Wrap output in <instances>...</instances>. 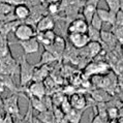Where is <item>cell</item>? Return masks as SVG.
Masks as SVG:
<instances>
[{
	"mask_svg": "<svg viewBox=\"0 0 123 123\" xmlns=\"http://www.w3.org/2000/svg\"><path fill=\"white\" fill-rule=\"evenodd\" d=\"M56 37V33L54 30H48V31H43V32H36L35 38L38 40V43H42L43 46H49L53 43L54 39Z\"/></svg>",
	"mask_w": 123,
	"mask_h": 123,
	"instance_id": "5bb4252c",
	"label": "cell"
},
{
	"mask_svg": "<svg viewBox=\"0 0 123 123\" xmlns=\"http://www.w3.org/2000/svg\"><path fill=\"white\" fill-rule=\"evenodd\" d=\"M116 26H122L123 27V12L119 11L116 12V20H115V24Z\"/></svg>",
	"mask_w": 123,
	"mask_h": 123,
	"instance_id": "836d02e7",
	"label": "cell"
},
{
	"mask_svg": "<svg viewBox=\"0 0 123 123\" xmlns=\"http://www.w3.org/2000/svg\"><path fill=\"white\" fill-rule=\"evenodd\" d=\"M3 108L5 112L12 116H17L20 118V108H19V95L12 93L3 99Z\"/></svg>",
	"mask_w": 123,
	"mask_h": 123,
	"instance_id": "5b68a950",
	"label": "cell"
},
{
	"mask_svg": "<svg viewBox=\"0 0 123 123\" xmlns=\"http://www.w3.org/2000/svg\"><path fill=\"white\" fill-rule=\"evenodd\" d=\"M91 97L96 102H108L110 99H112L111 94L108 91L104 89H99V88H97L96 90L91 92Z\"/></svg>",
	"mask_w": 123,
	"mask_h": 123,
	"instance_id": "d6986e66",
	"label": "cell"
},
{
	"mask_svg": "<svg viewBox=\"0 0 123 123\" xmlns=\"http://www.w3.org/2000/svg\"><path fill=\"white\" fill-rule=\"evenodd\" d=\"M110 31L114 34V36L116 37V39L118 40V43H120L122 45L123 43V27L112 25V28H111Z\"/></svg>",
	"mask_w": 123,
	"mask_h": 123,
	"instance_id": "484cf974",
	"label": "cell"
},
{
	"mask_svg": "<svg viewBox=\"0 0 123 123\" xmlns=\"http://www.w3.org/2000/svg\"><path fill=\"white\" fill-rule=\"evenodd\" d=\"M121 91H122V94H123V87H121Z\"/></svg>",
	"mask_w": 123,
	"mask_h": 123,
	"instance_id": "f6af8a7d",
	"label": "cell"
},
{
	"mask_svg": "<svg viewBox=\"0 0 123 123\" xmlns=\"http://www.w3.org/2000/svg\"><path fill=\"white\" fill-rule=\"evenodd\" d=\"M118 123H123V117H119L118 118Z\"/></svg>",
	"mask_w": 123,
	"mask_h": 123,
	"instance_id": "7bdbcfd3",
	"label": "cell"
},
{
	"mask_svg": "<svg viewBox=\"0 0 123 123\" xmlns=\"http://www.w3.org/2000/svg\"><path fill=\"white\" fill-rule=\"evenodd\" d=\"M83 49H84V54L87 56V58H94L101 52L102 48H101V43H99L90 42Z\"/></svg>",
	"mask_w": 123,
	"mask_h": 123,
	"instance_id": "ac0fdd59",
	"label": "cell"
},
{
	"mask_svg": "<svg viewBox=\"0 0 123 123\" xmlns=\"http://www.w3.org/2000/svg\"><path fill=\"white\" fill-rule=\"evenodd\" d=\"M43 47H45L46 50L52 53L57 58V60L61 61V59L64 56V51H65V48H66V42L62 36L56 35L53 43H51L49 46H43Z\"/></svg>",
	"mask_w": 123,
	"mask_h": 123,
	"instance_id": "3957f363",
	"label": "cell"
},
{
	"mask_svg": "<svg viewBox=\"0 0 123 123\" xmlns=\"http://www.w3.org/2000/svg\"><path fill=\"white\" fill-rule=\"evenodd\" d=\"M100 0H86L82 7V16L86 20V22L89 24L92 17L94 16V13L96 12L97 9V4Z\"/></svg>",
	"mask_w": 123,
	"mask_h": 123,
	"instance_id": "9c48e42d",
	"label": "cell"
},
{
	"mask_svg": "<svg viewBox=\"0 0 123 123\" xmlns=\"http://www.w3.org/2000/svg\"><path fill=\"white\" fill-rule=\"evenodd\" d=\"M84 110H78L73 108L71 110L65 114V120L68 123H80Z\"/></svg>",
	"mask_w": 123,
	"mask_h": 123,
	"instance_id": "44dd1931",
	"label": "cell"
},
{
	"mask_svg": "<svg viewBox=\"0 0 123 123\" xmlns=\"http://www.w3.org/2000/svg\"><path fill=\"white\" fill-rule=\"evenodd\" d=\"M68 42L76 49H83L90 43L87 33H68Z\"/></svg>",
	"mask_w": 123,
	"mask_h": 123,
	"instance_id": "52a82bcc",
	"label": "cell"
},
{
	"mask_svg": "<svg viewBox=\"0 0 123 123\" xmlns=\"http://www.w3.org/2000/svg\"><path fill=\"white\" fill-rule=\"evenodd\" d=\"M96 13L98 17L101 19L104 23H107L109 25H114L115 20H116V12H112L111 9H105V8H98L96 9Z\"/></svg>",
	"mask_w": 123,
	"mask_h": 123,
	"instance_id": "9a60e30c",
	"label": "cell"
},
{
	"mask_svg": "<svg viewBox=\"0 0 123 123\" xmlns=\"http://www.w3.org/2000/svg\"><path fill=\"white\" fill-rule=\"evenodd\" d=\"M1 2H6V3H9L12 5H18V4H22V3H25L26 0H3Z\"/></svg>",
	"mask_w": 123,
	"mask_h": 123,
	"instance_id": "d590c367",
	"label": "cell"
},
{
	"mask_svg": "<svg viewBox=\"0 0 123 123\" xmlns=\"http://www.w3.org/2000/svg\"><path fill=\"white\" fill-rule=\"evenodd\" d=\"M55 61H58L57 58L53 55L51 52H49L48 50H45L40 56V59L38 61V63L35 64V67L38 66H43V65H49V64L55 62Z\"/></svg>",
	"mask_w": 123,
	"mask_h": 123,
	"instance_id": "7402d4cb",
	"label": "cell"
},
{
	"mask_svg": "<svg viewBox=\"0 0 123 123\" xmlns=\"http://www.w3.org/2000/svg\"><path fill=\"white\" fill-rule=\"evenodd\" d=\"M69 101L71 104V107L78 109V110H85L87 107V99L85 98V96H83L80 93L74 92V94H71Z\"/></svg>",
	"mask_w": 123,
	"mask_h": 123,
	"instance_id": "e0dca14e",
	"label": "cell"
},
{
	"mask_svg": "<svg viewBox=\"0 0 123 123\" xmlns=\"http://www.w3.org/2000/svg\"><path fill=\"white\" fill-rule=\"evenodd\" d=\"M108 5V8L112 12H117L120 9V0H105Z\"/></svg>",
	"mask_w": 123,
	"mask_h": 123,
	"instance_id": "f1b7e54d",
	"label": "cell"
},
{
	"mask_svg": "<svg viewBox=\"0 0 123 123\" xmlns=\"http://www.w3.org/2000/svg\"><path fill=\"white\" fill-rule=\"evenodd\" d=\"M47 12H48V15H51L53 17L56 16L60 12V4L59 3H48Z\"/></svg>",
	"mask_w": 123,
	"mask_h": 123,
	"instance_id": "83f0119b",
	"label": "cell"
},
{
	"mask_svg": "<svg viewBox=\"0 0 123 123\" xmlns=\"http://www.w3.org/2000/svg\"><path fill=\"white\" fill-rule=\"evenodd\" d=\"M117 81H118V85L120 87H123V71L119 74V76L117 77Z\"/></svg>",
	"mask_w": 123,
	"mask_h": 123,
	"instance_id": "74e56055",
	"label": "cell"
},
{
	"mask_svg": "<svg viewBox=\"0 0 123 123\" xmlns=\"http://www.w3.org/2000/svg\"><path fill=\"white\" fill-rule=\"evenodd\" d=\"M13 7L15 6L9 4V3L6 2H0V12L4 13V15H8L13 12Z\"/></svg>",
	"mask_w": 123,
	"mask_h": 123,
	"instance_id": "4dcf8cb0",
	"label": "cell"
},
{
	"mask_svg": "<svg viewBox=\"0 0 123 123\" xmlns=\"http://www.w3.org/2000/svg\"><path fill=\"white\" fill-rule=\"evenodd\" d=\"M0 107H3V99L1 98V96H0Z\"/></svg>",
	"mask_w": 123,
	"mask_h": 123,
	"instance_id": "ee69618b",
	"label": "cell"
},
{
	"mask_svg": "<svg viewBox=\"0 0 123 123\" xmlns=\"http://www.w3.org/2000/svg\"><path fill=\"white\" fill-rule=\"evenodd\" d=\"M32 123H43L42 120H39L37 117H34V118H32Z\"/></svg>",
	"mask_w": 123,
	"mask_h": 123,
	"instance_id": "ab89813d",
	"label": "cell"
},
{
	"mask_svg": "<svg viewBox=\"0 0 123 123\" xmlns=\"http://www.w3.org/2000/svg\"><path fill=\"white\" fill-rule=\"evenodd\" d=\"M100 37H101V45L105 46L110 49H114L118 46V40L116 39L111 31H105V30H101L100 31Z\"/></svg>",
	"mask_w": 123,
	"mask_h": 123,
	"instance_id": "4fadbf2b",
	"label": "cell"
},
{
	"mask_svg": "<svg viewBox=\"0 0 123 123\" xmlns=\"http://www.w3.org/2000/svg\"><path fill=\"white\" fill-rule=\"evenodd\" d=\"M101 31V30H100ZM100 31L97 29L93 28L92 26H88V30H87V35L89 36L90 42H96L101 43V37H100Z\"/></svg>",
	"mask_w": 123,
	"mask_h": 123,
	"instance_id": "d4e9b609",
	"label": "cell"
},
{
	"mask_svg": "<svg viewBox=\"0 0 123 123\" xmlns=\"http://www.w3.org/2000/svg\"><path fill=\"white\" fill-rule=\"evenodd\" d=\"M27 93L30 97H37L42 98L47 94V89L43 84V82H32L31 84L27 87Z\"/></svg>",
	"mask_w": 123,
	"mask_h": 123,
	"instance_id": "30bf717a",
	"label": "cell"
},
{
	"mask_svg": "<svg viewBox=\"0 0 123 123\" xmlns=\"http://www.w3.org/2000/svg\"><path fill=\"white\" fill-rule=\"evenodd\" d=\"M89 24L83 18V16L74 19L67 25V33H87Z\"/></svg>",
	"mask_w": 123,
	"mask_h": 123,
	"instance_id": "8992f818",
	"label": "cell"
},
{
	"mask_svg": "<svg viewBox=\"0 0 123 123\" xmlns=\"http://www.w3.org/2000/svg\"><path fill=\"white\" fill-rule=\"evenodd\" d=\"M102 24H104V22L101 21V19L98 17V15L96 12L94 13V16L92 17V19H91V21L89 23V25L92 26L93 28L95 29H97V30H102Z\"/></svg>",
	"mask_w": 123,
	"mask_h": 123,
	"instance_id": "4316f807",
	"label": "cell"
},
{
	"mask_svg": "<svg viewBox=\"0 0 123 123\" xmlns=\"http://www.w3.org/2000/svg\"><path fill=\"white\" fill-rule=\"evenodd\" d=\"M13 33H15V36L18 40H27L35 37L36 30L33 28V26L29 25L25 22H22L13 30Z\"/></svg>",
	"mask_w": 123,
	"mask_h": 123,
	"instance_id": "277c9868",
	"label": "cell"
},
{
	"mask_svg": "<svg viewBox=\"0 0 123 123\" xmlns=\"http://www.w3.org/2000/svg\"><path fill=\"white\" fill-rule=\"evenodd\" d=\"M49 74H50V69H49V66L48 65H43V66L35 67L32 81H34V82H43V80H45L46 78L49 77Z\"/></svg>",
	"mask_w": 123,
	"mask_h": 123,
	"instance_id": "ffe728a7",
	"label": "cell"
},
{
	"mask_svg": "<svg viewBox=\"0 0 123 123\" xmlns=\"http://www.w3.org/2000/svg\"><path fill=\"white\" fill-rule=\"evenodd\" d=\"M36 117L38 118L39 120H42L43 123H56L53 110H46L43 112H40Z\"/></svg>",
	"mask_w": 123,
	"mask_h": 123,
	"instance_id": "603a6c76",
	"label": "cell"
},
{
	"mask_svg": "<svg viewBox=\"0 0 123 123\" xmlns=\"http://www.w3.org/2000/svg\"><path fill=\"white\" fill-rule=\"evenodd\" d=\"M81 1H86V0H81Z\"/></svg>",
	"mask_w": 123,
	"mask_h": 123,
	"instance_id": "bcb514c9",
	"label": "cell"
},
{
	"mask_svg": "<svg viewBox=\"0 0 123 123\" xmlns=\"http://www.w3.org/2000/svg\"><path fill=\"white\" fill-rule=\"evenodd\" d=\"M20 73V62L12 57V52H9L4 57H0V74L15 76Z\"/></svg>",
	"mask_w": 123,
	"mask_h": 123,
	"instance_id": "6da1fadb",
	"label": "cell"
},
{
	"mask_svg": "<svg viewBox=\"0 0 123 123\" xmlns=\"http://www.w3.org/2000/svg\"><path fill=\"white\" fill-rule=\"evenodd\" d=\"M109 69L108 63L102 62H92L90 64L85 67V74L87 76H94V74H104L105 73H107Z\"/></svg>",
	"mask_w": 123,
	"mask_h": 123,
	"instance_id": "8fae6325",
	"label": "cell"
},
{
	"mask_svg": "<svg viewBox=\"0 0 123 123\" xmlns=\"http://www.w3.org/2000/svg\"><path fill=\"white\" fill-rule=\"evenodd\" d=\"M65 99V96L62 93H55V95L52 97L53 105L54 107H60V105L62 104V101Z\"/></svg>",
	"mask_w": 123,
	"mask_h": 123,
	"instance_id": "1f68e13d",
	"label": "cell"
},
{
	"mask_svg": "<svg viewBox=\"0 0 123 123\" xmlns=\"http://www.w3.org/2000/svg\"><path fill=\"white\" fill-rule=\"evenodd\" d=\"M55 28V19L51 15L43 16L42 19L36 24V32H43L48 31V30H53Z\"/></svg>",
	"mask_w": 123,
	"mask_h": 123,
	"instance_id": "7c38bea8",
	"label": "cell"
},
{
	"mask_svg": "<svg viewBox=\"0 0 123 123\" xmlns=\"http://www.w3.org/2000/svg\"><path fill=\"white\" fill-rule=\"evenodd\" d=\"M5 88H6V87L4 86V84H3L2 82H0V94L3 93V92L5 91Z\"/></svg>",
	"mask_w": 123,
	"mask_h": 123,
	"instance_id": "f35d334b",
	"label": "cell"
},
{
	"mask_svg": "<svg viewBox=\"0 0 123 123\" xmlns=\"http://www.w3.org/2000/svg\"><path fill=\"white\" fill-rule=\"evenodd\" d=\"M108 118L110 119H118L119 118V109L116 107H107Z\"/></svg>",
	"mask_w": 123,
	"mask_h": 123,
	"instance_id": "f546056e",
	"label": "cell"
},
{
	"mask_svg": "<svg viewBox=\"0 0 123 123\" xmlns=\"http://www.w3.org/2000/svg\"><path fill=\"white\" fill-rule=\"evenodd\" d=\"M12 12L17 20H19V21H25L30 15V8L25 3H22V4L15 5Z\"/></svg>",
	"mask_w": 123,
	"mask_h": 123,
	"instance_id": "2e32d148",
	"label": "cell"
},
{
	"mask_svg": "<svg viewBox=\"0 0 123 123\" xmlns=\"http://www.w3.org/2000/svg\"><path fill=\"white\" fill-rule=\"evenodd\" d=\"M29 104L31 105L32 109H34V110L38 111L39 113L40 112H43L48 110L47 107L45 105V104H43V101L42 98H37V97H30L29 99Z\"/></svg>",
	"mask_w": 123,
	"mask_h": 123,
	"instance_id": "cb8c5ba5",
	"label": "cell"
},
{
	"mask_svg": "<svg viewBox=\"0 0 123 123\" xmlns=\"http://www.w3.org/2000/svg\"><path fill=\"white\" fill-rule=\"evenodd\" d=\"M19 62H20V73H19L20 85H21V87L24 88V87H27L29 82L32 81L35 65H33V64L28 62L25 54L20 57Z\"/></svg>",
	"mask_w": 123,
	"mask_h": 123,
	"instance_id": "7a4b0ae2",
	"label": "cell"
},
{
	"mask_svg": "<svg viewBox=\"0 0 123 123\" xmlns=\"http://www.w3.org/2000/svg\"><path fill=\"white\" fill-rule=\"evenodd\" d=\"M12 43H18V45L21 46L25 55L37 53L39 50V43L35 37L27 40H18L17 43H9V45H12Z\"/></svg>",
	"mask_w": 123,
	"mask_h": 123,
	"instance_id": "ba28073f",
	"label": "cell"
},
{
	"mask_svg": "<svg viewBox=\"0 0 123 123\" xmlns=\"http://www.w3.org/2000/svg\"><path fill=\"white\" fill-rule=\"evenodd\" d=\"M45 1L48 3H59L61 0H45Z\"/></svg>",
	"mask_w": 123,
	"mask_h": 123,
	"instance_id": "60d3db41",
	"label": "cell"
},
{
	"mask_svg": "<svg viewBox=\"0 0 123 123\" xmlns=\"http://www.w3.org/2000/svg\"><path fill=\"white\" fill-rule=\"evenodd\" d=\"M119 117H123V105L119 108Z\"/></svg>",
	"mask_w": 123,
	"mask_h": 123,
	"instance_id": "b9f144b4",
	"label": "cell"
},
{
	"mask_svg": "<svg viewBox=\"0 0 123 123\" xmlns=\"http://www.w3.org/2000/svg\"><path fill=\"white\" fill-rule=\"evenodd\" d=\"M61 110H62V112L64 113V114H66V113L69 112L71 109H73V107H71V104H70V101L69 99H67V98L65 97V99H64L62 101V104L60 105V107H59Z\"/></svg>",
	"mask_w": 123,
	"mask_h": 123,
	"instance_id": "d6a6232c",
	"label": "cell"
},
{
	"mask_svg": "<svg viewBox=\"0 0 123 123\" xmlns=\"http://www.w3.org/2000/svg\"><path fill=\"white\" fill-rule=\"evenodd\" d=\"M93 108H94V117H93V119H92V122L91 123H109V121H107V120H105L104 118H101L99 115L97 114V112H96V110H95V107L93 105Z\"/></svg>",
	"mask_w": 123,
	"mask_h": 123,
	"instance_id": "e575fe53",
	"label": "cell"
},
{
	"mask_svg": "<svg viewBox=\"0 0 123 123\" xmlns=\"http://www.w3.org/2000/svg\"><path fill=\"white\" fill-rule=\"evenodd\" d=\"M2 123H13V119H12V115H5V117L3 118Z\"/></svg>",
	"mask_w": 123,
	"mask_h": 123,
	"instance_id": "8d00e7d4",
	"label": "cell"
}]
</instances>
